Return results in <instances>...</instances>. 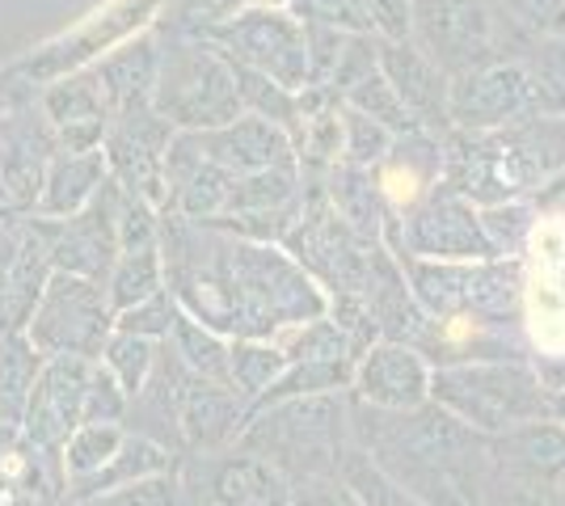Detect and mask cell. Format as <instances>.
I'll return each instance as SVG.
<instances>
[{
  "label": "cell",
  "mask_w": 565,
  "mask_h": 506,
  "mask_svg": "<svg viewBox=\"0 0 565 506\" xmlns=\"http://www.w3.org/2000/svg\"><path fill=\"white\" fill-rule=\"evenodd\" d=\"M527 316L544 346H565V228L544 224L532 237V279H527Z\"/></svg>",
  "instance_id": "cell-1"
},
{
  "label": "cell",
  "mask_w": 565,
  "mask_h": 506,
  "mask_svg": "<svg viewBox=\"0 0 565 506\" xmlns=\"http://www.w3.org/2000/svg\"><path fill=\"white\" fill-rule=\"evenodd\" d=\"M384 186H388V194H393L397 203H409V198L418 194V182H414V173H401V169H388V173H384Z\"/></svg>",
  "instance_id": "cell-2"
}]
</instances>
